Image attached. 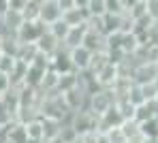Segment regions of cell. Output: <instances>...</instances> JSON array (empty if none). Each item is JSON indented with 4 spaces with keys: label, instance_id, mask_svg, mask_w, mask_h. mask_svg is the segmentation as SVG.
<instances>
[{
    "label": "cell",
    "instance_id": "obj_20",
    "mask_svg": "<svg viewBox=\"0 0 158 143\" xmlns=\"http://www.w3.org/2000/svg\"><path fill=\"white\" fill-rule=\"evenodd\" d=\"M24 124H26L28 139H43V117H41V115L28 120V122H24Z\"/></svg>",
    "mask_w": 158,
    "mask_h": 143
},
{
    "label": "cell",
    "instance_id": "obj_2",
    "mask_svg": "<svg viewBox=\"0 0 158 143\" xmlns=\"http://www.w3.org/2000/svg\"><path fill=\"white\" fill-rule=\"evenodd\" d=\"M113 105H115V96H113L111 88H96L88 98V109L94 111L96 115H103Z\"/></svg>",
    "mask_w": 158,
    "mask_h": 143
},
{
    "label": "cell",
    "instance_id": "obj_24",
    "mask_svg": "<svg viewBox=\"0 0 158 143\" xmlns=\"http://www.w3.org/2000/svg\"><path fill=\"white\" fill-rule=\"evenodd\" d=\"M11 122H15V111H13L4 100H0V130L6 128Z\"/></svg>",
    "mask_w": 158,
    "mask_h": 143
},
{
    "label": "cell",
    "instance_id": "obj_37",
    "mask_svg": "<svg viewBox=\"0 0 158 143\" xmlns=\"http://www.w3.org/2000/svg\"><path fill=\"white\" fill-rule=\"evenodd\" d=\"M0 41H2V36H0Z\"/></svg>",
    "mask_w": 158,
    "mask_h": 143
},
{
    "label": "cell",
    "instance_id": "obj_8",
    "mask_svg": "<svg viewBox=\"0 0 158 143\" xmlns=\"http://www.w3.org/2000/svg\"><path fill=\"white\" fill-rule=\"evenodd\" d=\"M4 135L6 143H28V133H26V124L24 122H11L6 128L0 130Z\"/></svg>",
    "mask_w": 158,
    "mask_h": 143
},
{
    "label": "cell",
    "instance_id": "obj_4",
    "mask_svg": "<svg viewBox=\"0 0 158 143\" xmlns=\"http://www.w3.org/2000/svg\"><path fill=\"white\" fill-rule=\"evenodd\" d=\"M45 30H47V24H43L41 19H26L22 28L15 32V36L19 43H36Z\"/></svg>",
    "mask_w": 158,
    "mask_h": 143
},
{
    "label": "cell",
    "instance_id": "obj_26",
    "mask_svg": "<svg viewBox=\"0 0 158 143\" xmlns=\"http://www.w3.org/2000/svg\"><path fill=\"white\" fill-rule=\"evenodd\" d=\"M15 56H9V54H2L0 51V71L2 73H11V68L15 66Z\"/></svg>",
    "mask_w": 158,
    "mask_h": 143
},
{
    "label": "cell",
    "instance_id": "obj_34",
    "mask_svg": "<svg viewBox=\"0 0 158 143\" xmlns=\"http://www.w3.org/2000/svg\"><path fill=\"white\" fill-rule=\"evenodd\" d=\"M28 143H45L43 139H28Z\"/></svg>",
    "mask_w": 158,
    "mask_h": 143
},
{
    "label": "cell",
    "instance_id": "obj_6",
    "mask_svg": "<svg viewBox=\"0 0 158 143\" xmlns=\"http://www.w3.org/2000/svg\"><path fill=\"white\" fill-rule=\"evenodd\" d=\"M158 77V64L156 62H141L132 68V81L135 84H148Z\"/></svg>",
    "mask_w": 158,
    "mask_h": 143
},
{
    "label": "cell",
    "instance_id": "obj_5",
    "mask_svg": "<svg viewBox=\"0 0 158 143\" xmlns=\"http://www.w3.org/2000/svg\"><path fill=\"white\" fill-rule=\"evenodd\" d=\"M64 94V100H66V105L71 107V111H77V109H83V107H88V98H90V94H88V90H83V88L79 86H73L71 90H66V92H62Z\"/></svg>",
    "mask_w": 158,
    "mask_h": 143
},
{
    "label": "cell",
    "instance_id": "obj_29",
    "mask_svg": "<svg viewBox=\"0 0 158 143\" xmlns=\"http://www.w3.org/2000/svg\"><path fill=\"white\" fill-rule=\"evenodd\" d=\"M28 4V0H9V9L13 11H24Z\"/></svg>",
    "mask_w": 158,
    "mask_h": 143
},
{
    "label": "cell",
    "instance_id": "obj_25",
    "mask_svg": "<svg viewBox=\"0 0 158 143\" xmlns=\"http://www.w3.org/2000/svg\"><path fill=\"white\" fill-rule=\"evenodd\" d=\"M85 11H88V15H105L107 4H105V0H90Z\"/></svg>",
    "mask_w": 158,
    "mask_h": 143
},
{
    "label": "cell",
    "instance_id": "obj_28",
    "mask_svg": "<svg viewBox=\"0 0 158 143\" xmlns=\"http://www.w3.org/2000/svg\"><path fill=\"white\" fill-rule=\"evenodd\" d=\"M11 77H9V73H2V71H0V92H2V94H4V92H9V90H11Z\"/></svg>",
    "mask_w": 158,
    "mask_h": 143
},
{
    "label": "cell",
    "instance_id": "obj_15",
    "mask_svg": "<svg viewBox=\"0 0 158 143\" xmlns=\"http://www.w3.org/2000/svg\"><path fill=\"white\" fill-rule=\"evenodd\" d=\"M62 19L69 24V26H79V24H85L88 19V11L79 9V6H71L62 13Z\"/></svg>",
    "mask_w": 158,
    "mask_h": 143
},
{
    "label": "cell",
    "instance_id": "obj_19",
    "mask_svg": "<svg viewBox=\"0 0 158 143\" xmlns=\"http://www.w3.org/2000/svg\"><path fill=\"white\" fill-rule=\"evenodd\" d=\"M47 68H41L36 64H30L28 66V73H26V84L24 86H32V88H39L41 81H43V75H45Z\"/></svg>",
    "mask_w": 158,
    "mask_h": 143
},
{
    "label": "cell",
    "instance_id": "obj_12",
    "mask_svg": "<svg viewBox=\"0 0 158 143\" xmlns=\"http://www.w3.org/2000/svg\"><path fill=\"white\" fill-rule=\"evenodd\" d=\"M36 47H39V51H43V54H47V56L52 58L60 47H62V41L60 39H56L49 30H45L41 36H39V41H36Z\"/></svg>",
    "mask_w": 158,
    "mask_h": 143
},
{
    "label": "cell",
    "instance_id": "obj_3",
    "mask_svg": "<svg viewBox=\"0 0 158 143\" xmlns=\"http://www.w3.org/2000/svg\"><path fill=\"white\" fill-rule=\"evenodd\" d=\"M69 122L77 128L79 135H85V133L96 130V126H98V115L94 113V111H90L88 107H83V109L73 111L71 117H69ZM96 133H98V130H96Z\"/></svg>",
    "mask_w": 158,
    "mask_h": 143
},
{
    "label": "cell",
    "instance_id": "obj_23",
    "mask_svg": "<svg viewBox=\"0 0 158 143\" xmlns=\"http://www.w3.org/2000/svg\"><path fill=\"white\" fill-rule=\"evenodd\" d=\"M69 28H71V26H69V24H66L62 17H60V19H56V22H52V24L47 26V30L52 32L56 39H60V41H64V36H66Z\"/></svg>",
    "mask_w": 158,
    "mask_h": 143
},
{
    "label": "cell",
    "instance_id": "obj_31",
    "mask_svg": "<svg viewBox=\"0 0 158 143\" xmlns=\"http://www.w3.org/2000/svg\"><path fill=\"white\" fill-rule=\"evenodd\" d=\"M73 2H75V6L83 9V11H85V9H88V4H90V0H73Z\"/></svg>",
    "mask_w": 158,
    "mask_h": 143
},
{
    "label": "cell",
    "instance_id": "obj_13",
    "mask_svg": "<svg viewBox=\"0 0 158 143\" xmlns=\"http://www.w3.org/2000/svg\"><path fill=\"white\" fill-rule=\"evenodd\" d=\"M118 77H120V66H118V64H113V62H109L103 71H98V73H96V77H94V79H96V84H98L101 88H111L113 84H115V79H118Z\"/></svg>",
    "mask_w": 158,
    "mask_h": 143
},
{
    "label": "cell",
    "instance_id": "obj_16",
    "mask_svg": "<svg viewBox=\"0 0 158 143\" xmlns=\"http://www.w3.org/2000/svg\"><path fill=\"white\" fill-rule=\"evenodd\" d=\"M58 81H60V73H56L52 66L45 71V75H43V81H41V90L45 92V94H53V92H58Z\"/></svg>",
    "mask_w": 158,
    "mask_h": 143
},
{
    "label": "cell",
    "instance_id": "obj_33",
    "mask_svg": "<svg viewBox=\"0 0 158 143\" xmlns=\"http://www.w3.org/2000/svg\"><path fill=\"white\" fill-rule=\"evenodd\" d=\"M45 143H64V141H62L60 137H53V139H47V141H45Z\"/></svg>",
    "mask_w": 158,
    "mask_h": 143
},
{
    "label": "cell",
    "instance_id": "obj_27",
    "mask_svg": "<svg viewBox=\"0 0 158 143\" xmlns=\"http://www.w3.org/2000/svg\"><path fill=\"white\" fill-rule=\"evenodd\" d=\"M143 2H145V13L152 19H158V0H143Z\"/></svg>",
    "mask_w": 158,
    "mask_h": 143
},
{
    "label": "cell",
    "instance_id": "obj_14",
    "mask_svg": "<svg viewBox=\"0 0 158 143\" xmlns=\"http://www.w3.org/2000/svg\"><path fill=\"white\" fill-rule=\"evenodd\" d=\"M28 62L24 60H15V66L11 68V73H9V77H11V86L13 88H19L26 84V73H28Z\"/></svg>",
    "mask_w": 158,
    "mask_h": 143
},
{
    "label": "cell",
    "instance_id": "obj_30",
    "mask_svg": "<svg viewBox=\"0 0 158 143\" xmlns=\"http://www.w3.org/2000/svg\"><path fill=\"white\" fill-rule=\"evenodd\" d=\"M120 2H122V9H124V11H131L139 0H120Z\"/></svg>",
    "mask_w": 158,
    "mask_h": 143
},
{
    "label": "cell",
    "instance_id": "obj_32",
    "mask_svg": "<svg viewBox=\"0 0 158 143\" xmlns=\"http://www.w3.org/2000/svg\"><path fill=\"white\" fill-rule=\"evenodd\" d=\"M9 11V0H0V15H4Z\"/></svg>",
    "mask_w": 158,
    "mask_h": 143
},
{
    "label": "cell",
    "instance_id": "obj_35",
    "mask_svg": "<svg viewBox=\"0 0 158 143\" xmlns=\"http://www.w3.org/2000/svg\"><path fill=\"white\" fill-rule=\"evenodd\" d=\"M0 143H6V139H4V135L0 133Z\"/></svg>",
    "mask_w": 158,
    "mask_h": 143
},
{
    "label": "cell",
    "instance_id": "obj_11",
    "mask_svg": "<svg viewBox=\"0 0 158 143\" xmlns=\"http://www.w3.org/2000/svg\"><path fill=\"white\" fill-rule=\"evenodd\" d=\"M85 32H88V26H85V24L71 26L69 32H66V36H64V41H62L64 49H75V47H79V45H83V36H85Z\"/></svg>",
    "mask_w": 158,
    "mask_h": 143
},
{
    "label": "cell",
    "instance_id": "obj_9",
    "mask_svg": "<svg viewBox=\"0 0 158 143\" xmlns=\"http://www.w3.org/2000/svg\"><path fill=\"white\" fill-rule=\"evenodd\" d=\"M26 19H24V13L22 11H13V9H9L4 15H0V26L4 32H17V30L22 28V24H24Z\"/></svg>",
    "mask_w": 158,
    "mask_h": 143
},
{
    "label": "cell",
    "instance_id": "obj_7",
    "mask_svg": "<svg viewBox=\"0 0 158 143\" xmlns=\"http://www.w3.org/2000/svg\"><path fill=\"white\" fill-rule=\"evenodd\" d=\"M69 58H71V64L77 73H85L88 66H90V60H92V51L83 45H79L75 49H69Z\"/></svg>",
    "mask_w": 158,
    "mask_h": 143
},
{
    "label": "cell",
    "instance_id": "obj_1",
    "mask_svg": "<svg viewBox=\"0 0 158 143\" xmlns=\"http://www.w3.org/2000/svg\"><path fill=\"white\" fill-rule=\"evenodd\" d=\"M71 107L66 105L64 100V94L62 92H53V94H45V98L41 100V107H39V115L43 117H53V120H69L71 117Z\"/></svg>",
    "mask_w": 158,
    "mask_h": 143
},
{
    "label": "cell",
    "instance_id": "obj_22",
    "mask_svg": "<svg viewBox=\"0 0 158 143\" xmlns=\"http://www.w3.org/2000/svg\"><path fill=\"white\" fill-rule=\"evenodd\" d=\"M36 51H39V47H36V43H22L19 45V49H17V60H24V62H32L34 56H36Z\"/></svg>",
    "mask_w": 158,
    "mask_h": 143
},
{
    "label": "cell",
    "instance_id": "obj_18",
    "mask_svg": "<svg viewBox=\"0 0 158 143\" xmlns=\"http://www.w3.org/2000/svg\"><path fill=\"white\" fill-rule=\"evenodd\" d=\"M41 117H43V115H41ZM60 126H62V122H60V120L43 117V141L58 137V135H60Z\"/></svg>",
    "mask_w": 158,
    "mask_h": 143
},
{
    "label": "cell",
    "instance_id": "obj_17",
    "mask_svg": "<svg viewBox=\"0 0 158 143\" xmlns=\"http://www.w3.org/2000/svg\"><path fill=\"white\" fill-rule=\"evenodd\" d=\"M19 41L13 32H6L2 34V41H0V51L2 54H9V56H17V49H19Z\"/></svg>",
    "mask_w": 158,
    "mask_h": 143
},
{
    "label": "cell",
    "instance_id": "obj_10",
    "mask_svg": "<svg viewBox=\"0 0 158 143\" xmlns=\"http://www.w3.org/2000/svg\"><path fill=\"white\" fill-rule=\"evenodd\" d=\"M62 17V9H60V4H58V0H43V4H41V13H39V19L43 22V24H52L56 19H60Z\"/></svg>",
    "mask_w": 158,
    "mask_h": 143
},
{
    "label": "cell",
    "instance_id": "obj_36",
    "mask_svg": "<svg viewBox=\"0 0 158 143\" xmlns=\"http://www.w3.org/2000/svg\"><path fill=\"white\" fill-rule=\"evenodd\" d=\"M2 96H4V94H2V92H0V100H2Z\"/></svg>",
    "mask_w": 158,
    "mask_h": 143
},
{
    "label": "cell",
    "instance_id": "obj_21",
    "mask_svg": "<svg viewBox=\"0 0 158 143\" xmlns=\"http://www.w3.org/2000/svg\"><path fill=\"white\" fill-rule=\"evenodd\" d=\"M58 137H60L64 143H73V141H77L81 135L77 133V128H75L69 120H64V122H62V126H60V135H58Z\"/></svg>",
    "mask_w": 158,
    "mask_h": 143
}]
</instances>
